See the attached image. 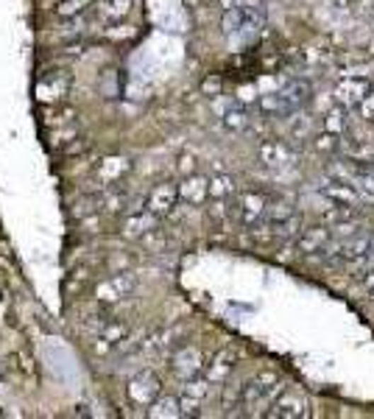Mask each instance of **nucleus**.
<instances>
[{"instance_id":"obj_1","label":"nucleus","mask_w":374,"mask_h":419,"mask_svg":"<svg viewBox=\"0 0 374 419\" xmlns=\"http://www.w3.org/2000/svg\"><path fill=\"white\" fill-rule=\"evenodd\" d=\"M310 93H313V87L307 82H290L282 90H277V93L260 95L257 109L263 115H271V118H288V115L299 112L310 101Z\"/></svg>"},{"instance_id":"obj_2","label":"nucleus","mask_w":374,"mask_h":419,"mask_svg":"<svg viewBox=\"0 0 374 419\" xmlns=\"http://www.w3.org/2000/svg\"><path fill=\"white\" fill-rule=\"evenodd\" d=\"M266 23V6L263 0H243L224 11V34L227 37H246L260 31Z\"/></svg>"},{"instance_id":"obj_3","label":"nucleus","mask_w":374,"mask_h":419,"mask_svg":"<svg viewBox=\"0 0 374 419\" xmlns=\"http://www.w3.org/2000/svg\"><path fill=\"white\" fill-rule=\"evenodd\" d=\"M282 391L280 377L274 372H260L257 377H251L249 383L240 386V406L246 408H260L277 400V394Z\"/></svg>"},{"instance_id":"obj_4","label":"nucleus","mask_w":374,"mask_h":419,"mask_svg":"<svg viewBox=\"0 0 374 419\" xmlns=\"http://www.w3.org/2000/svg\"><path fill=\"white\" fill-rule=\"evenodd\" d=\"M319 193L327 199L329 204L344 207V210H358V207L363 204L361 190L352 185L349 177H327V179L322 182V187H319Z\"/></svg>"},{"instance_id":"obj_5","label":"nucleus","mask_w":374,"mask_h":419,"mask_svg":"<svg viewBox=\"0 0 374 419\" xmlns=\"http://www.w3.org/2000/svg\"><path fill=\"white\" fill-rule=\"evenodd\" d=\"M266 417L271 419H305L310 417V403L302 391L296 389H282L277 400L271 403V411H266Z\"/></svg>"},{"instance_id":"obj_6","label":"nucleus","mask_w":374,"mask_h":419,"mask_svg":"<svg viewBox=\"0 0 374 419\" xmlns=\"http://www.w3.org/2000/svg\"><path fill=\"white\" fill-rule=\"evenodd\" d=\"M369 255H374V243H372V235H352V238H344L335 252H329V260L335 263H361L366 260Z\"/></svg>"},{"instance_id":"obj_7","label":"nucleus","mask_w":374,"mask_h":419,"mask_svg":"<svg viewBox=\"0 0 374 419\" xmlns=\"http://www.w3.org/2000/svg\"><path fill=\"white\" fill-rule=\"evenodd\" d=\"M266 210H268V199L263 193H240L237 204H234V216L240 218V224L246 227H260L266 221Z\"/></svg>"},{"instance_id":"obj_8","label":"nucleus","mask_w":374,"mask_h":419,"mask_svg":"<svg viewBox=\"0 0 374 419\" xmlns=\"http://www.w3.org/2000/svg\"><path fill=\"white\" fill-rule=\"evenodd\" d=\"M204 355H201V350L198 347H182V350H176L174 352V358H171V369L174 374L179 377V380H193V377H198V374L204 372Z\"/></svg>"},{"instance_id":"obj_9","label":"nucleus","mask_w":374,"mask_h":419,"mask_svg":"<svg viewBox=\"0 0 374 419\" xmlns=\"http://www.w3.org/2000/svg\"><path fill=\"white\" fill-rule=\"evenodd\" d=\"M374 90V84L369 79H361V76H355V79H344L338 87H335V101L341 104V106H349V109H355L366 95Z\"/></svg>"},{"instance_id":"obj_10","label":"nucleus","mask_w":374,"mask_h":419,"mask_svg":"<svg viewBox=\"0 0 374 419\" xmlns=\"http://www.w3.org/2000/svg\"><path fill=\"white\" fill-rule=\"evenodd\" d=\"M179 201V185H171V182H162L151 190V196L145 199V210H151L157 218L168 216Z\"/></svg>"},{"instance_id":"obj_11","label":"nucleus","mask_w":374,"mask_h":419,"mask_svg":"<svg viewBox=\"0 0 374 419\" xmlns=\"http://www.w3.org/2000/svg\"><path fill=\"white\" fill-rule=\"evenodd\" d=\"M129 397H132V403H137V406H151L157 397H159V380H157V374L154 372H140L135 374L132 380H129Z\"/></svg>"},{"instance_id":"obj_12","label":"nucleus","mask_w":374,"mask_h":419,"mask_svg":"<svg viewBox=\"0 0 374 419\" xmlns=\"http://www.w3.org/2000/svg\"><path fill=\"white\" fill-rule=\"evenodd\" d=\"M135 285H137V279L132 277V274H115L112 279L101 282V285L95 288V294H98L101 302H115V299L129 296V294L135 291Z\"/></svg>"},{"instance_id":"obj_13","label":"nucleus","mask_w":374,"mask_h":419,"mask_svg":"<svg viewBox=\"0 0 374 419\" xmlns=\"http://www.w3.org/2000/svg\"><path fill=\"white\" fill-rule=\"evenodd\" d=\"M207 391H210V380L204 377V380H187L185 391H182V417H196L198 411V406H201V400L207 397Z\"/></svg>"},{"instance_id":"obj_14","label":"nucleus","mask_w":374,"mask_h":419,"mask_svg":"<svg viewBox=\"0 0 374 419\" xmlns=\"http://www.w3.org/2000/svg\"><path fill=\"white\" fill-rule=\"evenodd\" d=\"M179 199L187 201L190 207H198L210 199V179L204 177H187L185 182L179 185Z\"/></svg>"},{"instance_id":"obj_15","label":"nucleus","mask_w":374,"mask_h":419,"mask_svg":"<svg viewBox=\"0 0 374 419\" xmlns=\"http://www.w3.org/2000/svg\"><path fill=\"white\" fill-rule=\"evenodd\" d=\"M234 369V352L232 350H221L212 355V361L204 367V374L210 383H224Z\"/></svg>"},{"instance_id":"obj_16","label":"nucleus","mask_w":374,"mask_h":419,"mask_svg":"<svg viewBox=\"0 0 374 419\" xmlns=\"http://www.w3.org/2000/svg\"><path fill=\"white\" fill-rule=\"evenodd\" d=\"M329 238H332L329 227H307V230H302V233L296 235V243H299V252L313 255V252L327 249Z\"/></svg>"},{"instance_id":"obj_17","label":"nucleus","mask_w":374,"mask_h":419,"mask_svg":"<svg viewBox=\"0 0 374 419\" xmlns=\"http://www.w3.org/2000/svg\"><path fill=\"white\" fill-rule=\"evenodd\" d=\"M260 160H263L266 165H271V168H280V165H288V162L293 160V151H290L282 140H266V143L260 145Z\"/></svg>"},{"instance_id":"obj_18","label":"nucleus","mask_w":374,"mask_h":419,"mask_svg":"<svg viewBox=\"0 0 374 419\" xmlns=\"http://www.w3.org/2000/svg\"><path fill=\"white\" fill-rule=\"evenodd\" d=\"M67 87H70V79L62 73V70H50L45 73L42 79H40V98L42 101H50V98H59V95L67 93Z\"/></svg>"},{"instance_id":"obj_19","label":"nucleus","mask_w":374,"mask_h":419,"mask_svg":"<svg viewBox=\"0 0 374 419\" xmlns=\"http://www.w3.org/2000/svg\"><path fill=\"white\" fill-rule=\"evenodd\" d=\"M349 213H352V210H344V216H332V218H329V233H332V238L344 240V238L361 235L363 230H366V227H363V221L349 218Z\"/></svg>"},{"instance_id":"obj_20","label":"nucleus","mask_w":374,"mask_h":419,"mask_svg":"<svg viewBox=\"0 0 374 419\" xmlns=\"http://www.w3.org/2000/svg\"><path fill=\"white\" fill-rule=\"evenodd\" d=\"M154 224H157V216H154L151 210H135V213L126 218V230H123V235H126V238H140L142 233L154 230Z\"/></svg>"},{"instance_id":"obj_21","label":"nucleus","mask_w":374,"mask_h":419,"mask_svg":"<svg viewBox=\"0 0 374 419\" xmlns=\"http://www.w3.org/2000/svg\"><path fill=\"white\" fill-rule=\"evenodd\" d=\"M132 9V0H95V17L98 20H120Z\"/></svg>"},{"instance_id":"obj_22","label":"nucleus","mask_w":374,"mask_h":419,"mask_svg":"<svg viewBox=\"0 0 374 419\" xmlns=\"http://www.w3.org/2000/svg\"><path fill=\"white\" fill-rule=\"evenodd\" d=\"M221 123H224V129H227V132H243V129L251 123L249 109H246L243 104H232V106H227V109H224V115H221Z\"/></svg>"},{"instance_id":"obj_23","label":"nucleus","mask_w":374,"mask_h":419,"mask_svg":"<svg viewBox=\"0 0 374 419\" xmlns=\"http://www.w3.org/2000/svg\"><path fill=\"white\" fill-rule=\"evenodd\" d=\"M148 417L151 419H174L182 417V400L176 397H157L148 408Z\"/></svg>"},{"instance_id":"obj_24","label":"nucleus","mask_w":374,"mask_h":419,"mask_svg":"<svg viewBox=\"0 0 374 419\" xmlns=\"http://www.w3.org/2000/svg\"><path fill=\"white\" fill-rule=\"evenodd\" d=\"M126 335H129V327L123 325V322H106L103 330H101V341H106L109 347L123 344V341H126Z\"/></svg>"},{"instance_id":"obj_25","label":"nucleus","mask_w":374,"mask_h":419,"mask_svg":"<svg viewBox=\"0 0 374 419\" xmlns=\"http://www.w3.org/2000/svg\"><path fill=\"white\" fill-rule=\"evenodd\" d=\"M352 185L361 190L363 201H374V171H361V174H349Z\"/></svg>"},{"instance_id":"obj_26","label":"nucleus","mask_w":374,"mask_h":419,"mask_svg":"<svg viewBox=\"0 0 374 419\" xmlns=\"http://www.w3.org/2000/svg\"><path fill=\"white\" fill-rule=\"evenodd\" d=\"M234 193V179L232 177H215V179H210V196L212 199H218V201H224V199H230Z\"/></svg>"},{"instance_id":"obj_27","label":"nucleus","mask_w":374,"mask_h":419,"mask_svg":"<svg viewBox=\"0 0 374 419\" xmlns=\"http://www.w3.org/2000/svg\"><path fill=\"white\" fill-rule=\"evenodd\" d=\"M123 171H129V162H126V160L112 157V160H103V162H101V177H103V179H115V177H120Z\"/></svg>"},{"instance_id":"obj_28","label":"nucleus","mask_w":374,"mask_h":419,"mask_svg":"<svg viewBox=\"0 0 374 419\" xmlns=\"http://www.w3.org/2000/svg\"><path fill=\"white\" fill-rule=\"evenodd\" d=\"M87 3H93V0H62V3L56 6V14H59V17H73V14H81V11L87 9Z\"/></svg>"},{"instance_id":"obj_29","label":"nucleus","mask_w":374,"mask_h":419,"mask_svg":"<svg viewBox=\"0 0 374 419\" xmlns=\"http://www.w3.org/2000/svg\"><path fill=\"white\" fill-rule=\"evenodd\" d=\"M288 118H290V135H293V138L305 140L310 135V121H307V118H302V115H296V112L288 115Z\"/></svg>"},{"instance_id":"obj_30","label":"nucleus","mask_w":374,"mask_h":419,"mask_svg":"<svg viewBox=\"0 0 374 419\" xmlns=\"http://www.w3.org/2000/svg\"><path fill=\"white\" fill-rule=\"evenodd\" d=\"M324 126H327V132H332V135L346 132V118H344V112H341V109H332L327 118H324Z\"/></svg>"},{"instance_id":"obj_31","label":"nucleus","mask_w":374,"mask_h":419,"mask_svg":"<svg viewBox=\"0 0 374 419\" xmlns=\"http://www.w3.org/2000/svg\"><path fill=\"white\" fill-rule=\"evenodd\" d=\"M176 335H182V327H168V330H162V333H157V335H154V347L165 350V347H171V344H174V338H176Z\"/></svg>"},{"instance_id":"obj_32","label":"nucleus","mask_w":374,"mask_h":419,"mask_svg":"<svg viewBox=\"0 0 374 419\" xmlns=\"http://www.w3.org/2000/svg\"><path fill=\"white\" fill-rule=\"evenodd\" d=\"M355 109H358L361 121H366V123H374V90L366 95V98H363V101H361V104H358Z\"/></svg>"},{"instance_id":"obj_33","label":"nucleus","mask_w":374,"mask_h":419,"mask_svg":"<svg viewBox=\"0 0 374 419\" xmlns=\"http://www.w3.org/2000/svg\"><path fill=\"white\" fill-rule=\"evenodd\" d=\"M316 148H319V151H338V148H341V143H338V135H332V132L322 135V138L316 140Z\"/></svg>"},{"instance_id":"obj_34","label":"nucleus","mask_w":374,"mask_h":419,"mask_svg":"<svg viewBox=\"0 0 374 419\" xmlns=\"http://www.w3.org/2000/svg\"><path fill=\"white\" fill-rule=\"evenodd\" d=\"M204 90H207V93H218V90H221V82H218V79H207V82H204Z\"/></svg>"},{"instance_id":"obj_35","label":"nucleus","mask_w":374,"mask_h":419,"mask_svg":"<svg viewBox=\"0 0 374 419\" xmlns=\"http://www.w3.org/2000/svg\"><path fill=\"white\" fill-rule=\"evenodd\" d=\"M363 288H366L369 294H372V291H374V272H369V274L363 277Z\"/></svg>"},{"instance_id":"obj_36","label":"nucleus","mask_w":374,"mask_h":419,"mask_svg":"<svg viewBox=\"0 0 374 419\" xmlns=\"http://www.w3.org/2000/svg\"><path fill=\"white\" fill-rule=\"evenodd\" d=\"M190 162H193V160H190V157H182V171H190V168H193V165H190Z\"/></svg>"},{"instance_id":"obj_37","label":"nucleus","mask_w":374,"mask_h":419,"mask_svg":"<svg viewBox=\"0 0 374 419\" xmlns=\"http://www.w3.org/2000/svg\"><path fill=\"white\" fill-rule=\"evenodd\" d=\"M372 299H374V291H372Z\"/></svg>"},{"instance_id":"obj_38","label":"nucleus","mask_w":374,"mask_h":419,"mask_svg":"<svg viewBox=\"0 0 374 419\" xmlns=\"http://www.w3.org/2000/svg\"><path fill=\"white\" fill-rule=\"evenodd\" d=\"M0 380H3V374H0Z\"/></svg>"}]
</instances>
